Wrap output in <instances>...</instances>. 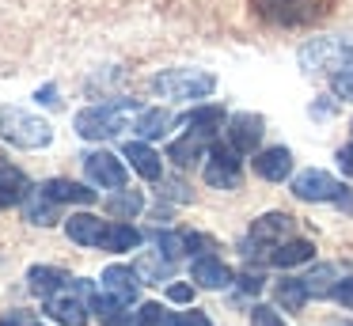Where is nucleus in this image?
I'll return each mask as SVG.
<instances>
[{
	"label": "nucleus",
	"mask_w": 353,
	"mask_h": 326,
	"mask_svg": "<svg viewBox=\"0 0 353 326\" xmlns=\"http://www.w3.org/2000/svg\"><path fill=\"white\" fill-rule=\"evenodd\" d=\"M141 106L130 103V99H118V103H103V106H88V110L77 114V133L84 141H110L118 136L122 129L137 125L141 118Z\"/></svg>",
	"instance_id": "f257e3e1"
},
{
	"label": "nucleus",
	"mask_w": 353,
	"mask_h": 326,
	"mask_svg": "<svg viewBox=\"0 0 353 326\" xmlns=\"http://www.w3.org/2000/svg\"><path fill=\"white\" fill-rule=\"evenodd\" d=\"M137 326H171V315L163 311V303H141Z\"/></svg>",
	"instance_id": "7c9ffc66"
},
{
	"label": "nucleus",
	"mask_w": 353,
	"mask_h": 326,
	"mask_svg": "<svg viewBox=\"0 0 353 326\" xmlns=\"http://www.w3.org/2000/svg\"><path fill=\"white\" fill-rule=\"evenodd\" d=\"M46 315L54 318L57 326H84L88 315H92V303H88L84 296H77V288H72V281H69V288H61L57 296L46 300Z\"/></svg>",
	"instance_id": "423d86ee"
},
{
	"label": "nucleus",
	"mask_w": 353,
	"mask_h": 326,
	"mask_svg": "<svg viewBox=\"0 0 353 326\" xmlns=\"http://www.w3.org/2000/svg\"><path fill=\"white\" fill-rule=\"evenodd\" d=\"M69 273L57 269V265H31L27 269V288H31L34 296H42V300H50V296H57L61 288H69Z\"/></svg>",
	"instance_id": "2eb2a0df"
},
{
	"label": "nucleus",
	"mask_w": 353,
	"mask_h": 326,
	"mask_svg": "<svg viewBox=\"0 0 353 326\" xmlns=\"http://www.w3.org/2000/svg\"><path fill=\"white\" fill-rule=\"evenodd\" d=\"M289 171H292V152L281 148V144H277V148H262L259 156H254V174L266 179V182H285Z\"/></svg>",
	"instance_id": "ddd939ff"
},
{
	"label": "nucleus",
	"mask_w": 353,
	"mask_h": 326,
	"mask_svg": "<svg viewBox=\"0 0 353 326\" xmlns=\"http://www.w3.org/2000/svg\"><path fill=\"white\" fill-rule=\"evenodd\" d=\"M183 121L194 125L190 133H198L201 141H209V136H216V133L228 129V110H224V106H198V110H190Z\"/></svg>",
	"instance_id": "a211bd4d"
},
{
	"label": "nucleus",
	"mask_w": 353,
	"mask_h": 326,
	"mask_svg": "<svg viewBox=\"0 0 353 326\" xmlns=\"http://www.w3.org/2000/svg\"><path fill=\"white\" fill-rule=\"evenodd\" d=\"M274 296H277V307H281V311H300L307 300H312V296H307V288H304V281H296V277L277 281Z\"/></svg>",
	"instance_id": "393cba45"
},
{
	"label": "nucleus",
	"mask_w": 353,
	"mask_h": 326,
	"mask_svg": "<svg viewBox=\"0 0 353 326\" xmlns=\"http://www.w3.org/2000/svg\"><path fill=\"white\" fill-rule=\"evenodd\" d=\"M183 118H175L171 110H163V106H156V110H145L137 118V133H141V141H160V136H168L171 133V125H179Z\"/></svg>",
	"instance_id": "412c9836"
},
{
	"label": "nucleus",
	"mask_w": 353,
	"mask_h": 326,
	"mask_svg": "<svg viewBox=\"0 0 353 326\" xmlns=\"http://www.w3.org/2000/svg\"><path fill=\"white\" fill-rule=\"evenodd\" d=\"M84 171H88V179H92L95 186H103V190H125V179H130L125 163L114 156V152H88Z\"/></svg>",
	"instance_id": "39448f33"
},
{
	"label": "nucleus",
	"mask_w": 353,
	"mask_h": 326,
	"mask_svg": "<svg viewBox=\"0 0 353 326\" xmlns=\"http://www.w3.org/2000/svg\"><path fill=\"white\" fill-rule=\"evenodd\" d=\"M292 239V216L289 212H262L251 227V243H262V247H281V243Z\"/></svg>",
	"instance_id": "6e6552de"
},
{
	"label": "nucleus",
	"mask_w": 353,
	"mask_h": 326,
	"mask_svg": "<svg viewBox=\"0 0 353 326\" xmlns=\"http://www.w3.org/2000/svg\"><path fill=\"white\" fill-rule=\"evenodd\" d=\"M201 156H209V144L201 141L198 133L179 136V141H171V148H168V159H171V163H179V167H194Z\"/></svg>",
	"instance_id": "4be33fe9"
},
{
	"label": "nucleus",
	"mask_w": 353,
	"mask_h": 326,
	"mask_svg": "<svg viewBox=\"0 0 353 326\" xmlns=\"http://www.w3.org/2000/svg\"><path fill=\"white\" fill-rule=\"evenodd\" d=\"M315 258V243L312 239H289L281 243V247L270 250V265H277V269H296V265L312 262Z\"/></svg>",
	"instance_id": "aec40b11"
},
{
	"label": "nucleus",
	"mask_w": 353,
	"mask_h": 326,
	"mask_svg": "<svg viewBox=\"0 0 353 326\" xmlns=\"http://www.w3.org/2000/svg\"><path fill=\"white\" fill-rule=\"evenodd\" d=\"M292 194H296L300 201H334V197L342 194V182H338L334 174L319 171V167H312V171H300L296 179H292Z\"/></svg>",
	"instance_id": "0eeeda50"
},
{
	"label": "nucleus",
	"mask_w": 353,
	"mask_h": 326,
	"mask_svg": "<svg viewBox=\"0 0 353 326\" xmlns=\"http://www.w3.org/2000/svg\"><path fill=\"white\" fill-rule=\"evenodd\" d=\"M107 209H110V216L130 220V216H137V212L145 209V194H141V190H118V194L107 197Z\"/></svg>",
	"instance_id": "bb28decb"
},
{
	"label": "nucleus",
	"mask_w": 353,
	"mask_h": 326,
	"mask_svg": "<svg viewBox=\"0 0 353 326\" xmlns=\"http://www.w3.org/2000/svg\"><path fill=\"white\" fill-rule=\"evenodd\" d=\"M39 190L54 205H95V190L80 186V182H72V179H50V182H42Z\"/></svg>",
	"instance_id": "dca6fc26"
},
{
	"label": "nucleus",
	"mask_w": 353,
	"mask_h": 326,
	"mask_svg": "<svg viewBox=\"0 0 353 326\" xmlns=\"http://www.w3.org/2000/svg\"><path fill=\"white\" fill-rule=\"evenodd\" d=\"M236 285L243 288V292H262V285H266V273H262L259 265H247L243 273H236Z\"/></svg>",
	"instance_id": "2f4dec72"
},
{
	"label": "nucleus",
	"mask_w": 353,
	"mask_h": 326,
	"mask_svg": "<svg viewBox=\"0 0 353 326\" xmlns=\"http://www.w3.org/2000/svg\"><path fill=\"white\" fill-rule=\"evenodd\" d=\"M92 315L99 318L103 326H125V323H130V303H122V300H114V296L99 292V296H92Z\"/></svg>",
	"instance_id": "5701e85b"
},
{
	"label": "nucleus",
	"mask_w": 353,
	"mask_h": 326,
	"mask_svg": "<svg viewBox=\"0 0 353 326\" xmlns=\"http://www.w3.org/2000/svg\"><path fill=\"white\" fill-rule=\"evenodd\" d=\"M190 277L198 281L201 288H228L232 281H236V273L228 269V265L221 262L216 254H201V258H194V265H190Z\"/></svg>",
	"instance_id": "9b49d317"
},
{
	"label": "nucleus",
	"mask_w": 353,
	"mask_h": 326,
	"mask_svg": "<svg viewBox=\"0 0 353 326\" xmlns=\"http://www.w3.org/2000/svg\"><path fill=\"white\" fill-rule=\"evenodd\" d=\"M156 250H163V254H168L171 262H179V258L186 254V239H183V232H156Z\"/></svg>",
	"instance_id": "c756f323"
},
{
	"label": "nucleus",
	"mask_w": 353,
	"mask_h": 326,
	"mask_svg": "<svg viewBox=\"0 0 353 326\" xmlns=\"http://www.w3.org/2000/svg\"><path fill=\"white\" fill-rule=\"evenodd\" d=\"M65 235H69L72 243H80V247H99L103 235H107V224H103L99 216H92V212H72V216L65 220Z\"/></svg>",
	"instance_id": "4468645a"
},
{
	"label": "nucleus",
	"mask_w": 353,
	"mask_h": 326,
	"mask_svg": "<svg viewBox=\"0 0 353 326\" xmlns=\"http://www.w3.org/2000/svg\"><path fill=\"white\" fill-rule=\"evenodd\" d=\"M262 141V118L259 114H232L228 118V144L239 152H254Z\"/></svg>",
	"instance_id": "9d476101"
},
{
	"label": "nucleus",
	"mask_w": 353,
	"mask_h": 326,
	"mask_svg": "<svg viewBox=\"0 0 353 326\" xmlns=\"http://www.w3.org/2000/svg\"><path fill=\"white\" fill-rule=\"evenodd\" d=\"M334 300L342 303V307L353 311V277H345V281H338V285H334Z\"/></svg>",
	"instance_id": "c9c22d12"
},
{
	"label": "nucleus",
	"mask_w": 353,
	"mask_h": 326,
	"mask_svg": "<svg viewBox=\"0 0 353 326\" xmlns=\"http://www.w3.org/2000/svg\"><path fill=\"white\" fill-rule=\"evenodd\" d=\"M216 76L201 72V68H168V72L152 76V91L163 99H205L213 95Z\"/></svg>",
	"instance_id": "7ed1b4c3"
},
{
	"label": "nucleus",
	"mask_w": 353,
	"mask_h": 326,
	"mask_svg": "<svg viewBox=\"0 0 353 326\" xmlns=\"http://www.w3.org/2000/svg\"><path fill=\"white\" fill-rule=\"evenodd\" d=\"M0 326H19V315H16V311H12V315H4V318H0Z\"/></svg>",
	"instance_id": "79ce46f5"
},
{
	"label": "nucleus",
	"mask_w": 353,
	"mask_h": 326,
	"mask_svg": "<svg viewBox=\"0 0 353 326\" xmlns=\"http://www.w3.org/2000/svg\"><path fill=\"white\" fill-rule=\"evenodd\" d=\"M141 285H163V281L175 277V262H171L163 250H141L137 265H133Z\"/></svg>",
	"instance_id": "f8f14e48"
},
{
	"label": "nucleus",
	"mask_w": 353,
	"mask_h": 326,
	"mask_svg": "<svg viewBox=\"0 0 353 326\" xmlns=\"http://www.w3.org/2000/svg\"><path fill=\"white\" fill-rule=\"evenodd\" d=\"M251 326H285V318L277 315L274 307H266V303H259V307L251 311Z\"/></svg>",
	"instance_id": "72a5a7b5"
},
{
	"label": "nucleus",
	"mask_w": 353,
	"mask_h": 326,
	"mask_svg": "<svg viewBox=\"0 0 353 326\" xmlns=\"http://www.w3.org/2000/svg\"><path fill=\"white\" fill-rule=\"evenodd\" d=\"M259 4V15L270 23H281V27H304V23H315L327 8L319 0H254Z\"/></svg>",
	"instance_id": "20e7f679"
},
{
	"label": "nucleus",
	"mask_w": 353,
	"mask_h": 326,
	"mask_svg": "<svg viewBox=\"0 0 353 326\" xmlns=\"http://www.w3.org/2000/svg\"><path fill=\"white\" fill-rule=\"evenodd\" d=\"M205 182H209L213 190H239V167L205 163Z\"/></svg>",
	"instance_id": "c85d7f7f"
},
{
	"label": "nucleus",
	"mask_w": 353,
	"mask_h": 326,
	"mask_svg": "<svg viewBox=\"0 0 353 326\" xmlns=\"http://www.w3.org/2000/svg\"><path fill=\"white\" fill-rule=\"evenodd\" d=\"M23 212H27V220H31V224H42V227L57 224V205L50 201L42 190H31V197L23 201Z\"/></svg>",
	"instance_id": "a878e982"
},
{
	"label": "nucleus",
	"mask_w": 353,
	"mask_h": 326,
	"mask_svg": "<svg viewBox=\"0 0 353 326\" xmlns=\"http://www.w3.org/2000/svg\"><path fill=\"white\" fill-rule=\"evenodd\" d=\"M31 326H42V323H31Z\"/></svg>",
	"instance_id": "37998d69"
},
{
	"label": "nucleus",
	"mask_w": 353,
	"mask_h": 326,
	"mask_svg": "<svg viewBox=\"0 0 353 326\" xmlns=\"http://www.w3.org/2000/svg\"><path fill=\"white\" fill-rule=\"evenodd\" d=\"M334 277H338L334 265H315V269L307 273V277H300V281H304L307 296H330V292H334V285H338Z\"/></svg>",
	"instance_id": "cd10ccee"
},
{
	"label": "nucleus",
	"mask_w": 353,
	"mask_h": 326,
	"mask_svg": "<svg viewBox=\"0 0 353 326\" xmlns=\"http://www.w3.org/2000/svg\"><path fill=\"white\" fill-rule=\"evenodd\" d=\"M34 99H39V103H46V106H57V103H61L54 83H50V88H39V95H34Z\"/></svg>",
	"instance_id": "a19ab883"
},
{
	"label": "nucleus",
	"mask_w": 353,
	"mask_h": 326,
	"mask_svg": "<svg viewBox=\"0 0 353 326\" xmlns=\"http://www.w3.org/2000/svg\"><path fill=\"white\" fill-rule=\"evenodd\" d=\"M330 88H334V95H338V99L353 103V68H342V72L330 76Z\"/></svg>",
	"instance_id": "473e14b6"
},
{
	"label": "nucleus",
	"mask_w": 353,
	"mask_h": 326,
	"mask_svg": "<svg viewBox=\"0 0 353 326\" xmlns=\"http://www.w3.org/2000/svg\"><path fill=\"white\" fill-rule=\"evenodd\" d=\"M334 205H338L342 212H353V186H342V194L334 197Z\"/></svg>",
	"instance_id": "ea45409f"
},
{
	"label": "nucleus",
	"mask_w": 353,
	"mask_h": 326,
	"mask_svg": "<svg viewBox=\"0 0 353 326\" xmlns=\"http://www.w3.org/2000/svg\"><path fill=\"white\" fill-rule=\"evenodd\" d=\"M171 326H213V323H209L205 311H179V315H171Z\"/></svg>",
	"instance_id": "f704fd0d"
},
{
	"label": "nucleus",
	"mask_w": 353,
	"mask_h": 326,
	"mask_svg": "<svg viewBox=\"0 0 353 326\" xmlns=\"http://www.w3.org/2000/svg\"><path fill=\"white\" fill-rule=\"evenodd\" d=\"M31 182L19 167H0V209H12V205H23L31 197Z\"/></svg>",
	"instance_id": "6ab92c4d"
},
{
	"label": "nucleus",
	"mask_w": 353,
	"mask_h": 326,
	"mask_svg": "<svg viewBox=\"0 0 353 326\" xmlns=\"http://www.w3.org/2000/svg\"><path fill=\"white\" fill-rule=\"evenodd\" d=\"M338 167H342V174H350V179H353V144L338 148Z\"/></svg>",
	"instance_id": "58836bf2"
},
{
	"label": "nucleus",
	"mask_w": 353,
	"mask_h": 326,
	"mask_svg": "<svg viewBox=\"0 0 353 326\" xmlns=\"http://www.w3.org/2000/svg\"><path fill=\"white\" fill-rule=\"evenodd\" d=\"M99 285H103V292H107V296L130 303V307L137 303L141 281H137V273H133L130 265H107V269H103V277H99Z\"/></svg>",
	"instance_id": "1a4fd4ad"
},
{
	"label": "nucleus",
	"mask_w": 353,
	"mask_h": 326,
	"mask_svg": "<svg viewBox=\"0 0 353 326\" xmlns=\"http://www.w3.org/2000/svg\"><path fill=\"white\" fill-rule=\"evenodd\" d=\"M168 300L171 303H190L194 300V288L190 285H168Z\"/></svg>",
	"instance_id": "4c0bfd02"
},
{
	"label": "nucleus",
	"mask_w": 353,
	"mask_h": 326,
	"mask_svg": "<svg viewBox=\"0 0 353 326\" xmlns=\"http://www.w3.org/2000/svg\"><path fill=\"white\" fill-rule=\"evenodd\" d=\"M99 247L103 250H137L141 247V232L133 224H125V220H118V224H107V235H103Z\"/></svg>",
	"instance_id": "b1692460"
},
{
	"label": "nucleus",
	"mask_w": 353,
	"mask_h": 326,
	"mask_svg": "<svg viewBox=\"0 0 353 326\" xmlns=\"http://www.w3.org/2000/svg\"><path fill=\"white\" fill-rule=\"evenodd\" d=\"M183 239H186V254H198L201 247H213V239H209V235H198V232H183Z\"/></svg>",
	"instance_id": "e433bc0d"
},
{
	"label": "nucleus",
	"mask_w": 353,
	"mask_h": 326,
	"mask_svg": "<svg viewBox=\"0 0 353 326\" xmlns=\"http://www.w3.org/2000/svg\"><path fill=\"white\" fill-rule=\"evenodd\" d=\"M0 141L34 152V148H46V144L54 141V129H50V121H42L39 114L16 110V106H0Z\"/></svg>",
	"instance_id": "f03ea898"
},
{
	"label": "nucleus",
	"mask_w": 353,
	"mask_h": 326,
	"mask_svg": "<svg viewBox=\"0 0 353 326\" xmlns=\"http://www.w3.org/2000/svg\"><path fill=\"white\" fill-rule=\"evenodd\" d=\"M122 156L130 159V167L141 174V179L160 182V174H163V159L152 152V144H145V141H130V144L122 148Z\"/></svg>",
	"instance_id": "f3484780"
}]
</instances>
